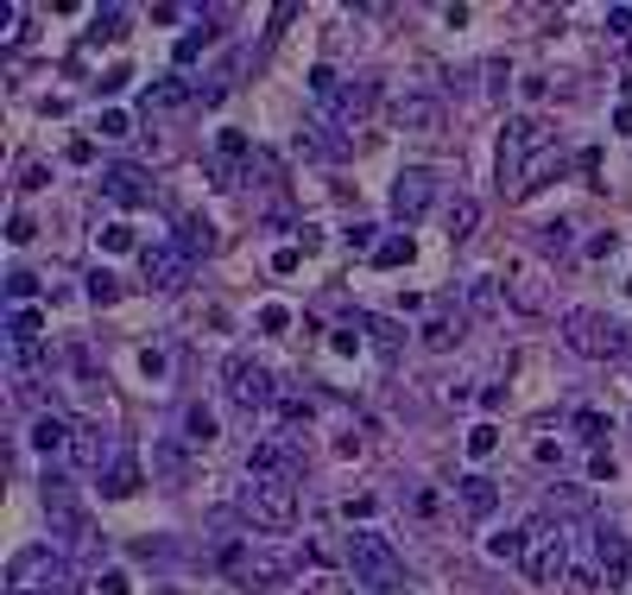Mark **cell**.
<instances>
[{
  "mask_svg": "<svg viewBox=\"0 0 632 595\" xmlns=\"http://www.w3.org/2000/svg\"><path fill=\"white\" fill-rule=\"evenodd\" d=\"M76 590V570L64 551H51V544H25L13 551V564H7V595H70Z\"/></svg>",
  "mask_w": 632,
  "mask_h": 595,
  "instance_id": "obj_1",
  "label": "cell"
},
{
  "mask_svg": "<svg viewBox=\"0 0 632 595\" xmlns=\"http://www.w3.org/2000/svg\"><path fill=\"white\" fill-rule=\"evenodd\" d=\"M241 519H247L253 532H291V526H298V482L247 475V488H241Z\"/></svg>",
  "mask_w": 632,
  "mask_h": 595,
  "instance_id": "obj_2",
  "label": "cell"
},
{
  "mask_svg": "<svg viewBox=\"0 0 632 595\" xmlns=\"http://www.w3.org/2000/svg\"><path fill=\"white\" fill-rule=\"evenodd\" d=\"M348 570H354V590L367 595H399L404 590V564L392 539H379V532H354L348 539Z\"/></svg>",
  "mask_w": 632,
  "mask_h": 595,
  "instance_id": "obj_3",
  "label": "cell"
},
{
  "mask_svg": "<svg viewBox=\"0 0 632 595\" xmlns=\"http://www.w3.org/2000/svg\"><path fill=\"white\" fill-rule=\"evenodd\" d=\"M537 153H551V128H544L537 114H512L500 133V190L506 197H519V184H525Z\"/></svg>",
  "mask_w": 632,
  "mask_h": 595,
  "instance_id": "obj_4",
  "label": "cell"
},
{
  "mask_svg": "<svg viewBox=\"0 0 632 595\" xmlns=\"http://www.w3.org/2000/svg\"><path fill=\"white\" fill-rule=\"evenodd\" d=\"M519 564H525V576L544 583V590H551V583H569V539H563V519H551V514L531 519L525 526V558H519Z\"/></svg>",
  "mask_w": 632,
  "mask_h": 595,
  "instance_id": "obj_5",
  "label": "cell"
},
{
  "mask_svg": "<svg viewBox=\"0 0 632 595\" xmlns=\"http://www.w3.org/2000/svg\"><path fill=\"white\" fill-rule=\"evenodd\" d=\"M563 342H569L576 355H588V362H613V355H627V323H613V317L581 305V311L563 317Z\"/></svg>",
  "mask_w": 632,
  "mask_h": 595,
  "instance_id": "obj_6",
  "label": "cell"
},
{
  "mask_svg": "<svg viewBox=\"0 0 632 595\" xmlns=\"http://www.w3.org/2000/svg\"><path fill=\"white\" fill-rule=\"evenodd\" d=\"M45 514H51V532H64L70 544H82V551H96V526H89V514H82V500H76V482L64 475V469H45Z\"/></svg>",
  "mask_w": 632,
  "mask_h": 595,
  "instance_id": "obj_7",
  "label": "cell"
},
{
  "mask_svg": "<svg viewBox=\"0 0 632 595\" xmlns=\"http://www.w3.org/2000/svg\"><path fill=\"white\" fill-rule=\"evenodd\" d=\"M222 381H228V399H234V406H247V412H266V406H278L273 374H266V362H253V355H228Z\"/></svg>",
  "mask_w": 632,
  "mask_h": 595,
  "instance_id": "obj_8",
  "label": "cell"
},
{
  "mask_svg": "<svg viewBox=\"0 0 632 595\" xmlns=\"http://www.w3.org/2000/svg\"><path fill=\"white\" fill-rule=\"evenodd\" d=\"M247 178H253V146H247V133L228 128L222 140H215V153H209V184H215V190H241Z\"/></svg>",
  "mask_w": 632,
  "mask_h": 595,
  "instance_id": "obj_9",
  "label": "cell"
},
{
  "mask_svg": "<svg viewBox=\"0 0 632 595\" xmlns=\"http://www.w3.org/2000/svg\"><path fill=\"white\" fill-rule=\"evenodd\" d=\"M430 203H436V172H430V165H404L399 178H392V216L411 229Z\"/></svg>",
  "mask_w": 632,
  "mask_h": 595,
  "instance_id": "obj_10",
  "label": "cell"
},
{
  "mask_svg": "<svg viewBox=\"0 0 632 595\" xmlns=\"http://www.w3.org/2000/svg\"><path fill=\"white\" fill-rule=\"evenodd\" d=\"M140 273H146L152 291H177L190 279V254L177 241H152V247H140Z\"/></svg>",
  "mask_w": 632,
  "mask_h": 595,
  "instance_id": "obj_11",
  "label": "cell"
},
{
  "mask_svg": "<svg viewBox=\"0 0 632 595\" xmlns=\"http://www.w3.org/2000/svg\"><path fill=\"white\" fill-rule=\"evenodd\" d=\"M392 128L418 133V140H443L450 114H443V102H436V96H399V102H392Z\"/></svg>",
  "mask_w": 632,
  "mask_h": 595,
  "instance_id": "obj_12",
  "label": "cell"
},
{
  "mask_svg": "<svg viewBox=\"0 0 632 595\" xmlns=\"http://www.w3.org/2000/svg\"><path fill=\"white\" fill-rule=\"evenodd\" d=\"M247 475H278V482H298L303 475V456H298V443L285 438H266V443H253V456H247Z\"/></svg>",
  "mask_w": 632,
  "mask_h": 595,
  "instance_id": "obj_13",
  "label": "cell"
},
{
  "mask_svg": "<svg viewBox=\"0 0 632 595\" xmlns=\"http://www.w3.org/2000/svg\"><path fill=\"white\" fill-rule=\"evenodd\" d=\"M7 349H13V367H38V355H45V317L38 311H13L7 317Z\"/></svg>",
  "mask_w": 632,
  "mask_h": 595,
  "instance_id": "obj_14",
  "label": "cell"
},
{
  "mask_svg": "<svg viewBox=\"0 0 632 595\" xmlns=\"http://www.w3.org/2000/svg\"><path fill=\"white\" fill-rule=\"evenodd\" d=\"M152 482H158V488H190V443L184 438L152 443Z\"/></svg>",
  "mask_w": 632,
  "mask_h": 595,
  "instance_id": "obj_15",
  "label": "cell"
},
{
  "mask_svg": "<svg viewBox=\"0 0 632 595\" xmlns=\"http://www.w3.org/2000/svg\"><path fill=\"white\" fill-rule=\"evenodd\" d=\"M595 558H601L607 590H620V583H627V570H632V539L620 532V526H601V532H595Z\"/></svg>",
  "mask_w": 632,
  "mask_h": 595,
  "instance_id": "obj_16",
  "label": "cell"
},
{
  "mask_svg": "<svg viewBox=\"0 0 632 595\" xmlns=\"http://www.w3.org/2000/svg\"><path fill=\"white\" fill-rule=\"evenodd\" d=\"M101 197H108V203H121V209H140L152 197V184H146L140 165H108V172H101Z\"/></svg>",
  "mask_w": 632,
  "mask_h": 595,
  "instance_id": "obj_17",
  "label": "cell"
},
{
  "mask_svg": "<svg viewBox=\"0 0 632 595\" xmlns=\"http://www.w3.org/2000/svg\"><path fill=\"white\" fill-rule=\"evenodd\" d=\"M140 488H146V469H140V456H133V450H121L114 463L101 469V494H108V500H133Z\"/></svg>",
  "mask_w": 632,
  "mask_h": 595,
  "instance_id": "obj_18",
  "label": "cell"
},
{
  "mask_svg": "<svg viewBox=\"0 0 632 595\" xmlns=\"http://www.w3.org/2000/svg\"><path fill=\"white\" fill-rule=\"evenodd\" d=\"M70 456H76V469H89V475H101V469L114 463L121 450L108 443V431H101V425H76V443H70Z\"/></svg>",
  "mask_w": 632,
  "mask_h": 595,
  "instance_id": "obj_19",
  "label": "cell"
},
{
  "mask_svg": "<svg viewBox=\"0 0 632 595\" xmlns=\"http://www.w3.org/2000/svg\"><path fill=\"white\" fill-rule=\"evenodd\" d=\"M76 443V425L57 412H38L32 418V450H45V456H57V450H70Z\"/></svg>",
  "mask_w": 632,
  "mask_h": 595,
  "instance_id": "obj_20",
  "label": "cell"
},
{
  "mask_svg": "<svg viewBox=\"0 0 632 595\" xmlns=\"http://www.w3.org/2000/svg\"><path fill=\"white\" fill-rule=\"evenodd\" d=\"M455 488H462V514H468V519H494V507H500V488H494L487 475H462Z\"/></svg>",
  "mask_w": 632,
  "mask_h": 595,
  "instance_id": "obj_21",
  "label": "cell"
},
{
  "mask_svg": "<svg viewBox=\"0 0 632 595\" xmlns=\"http://www.w3.org/2000/svg\"><path fill=\"white\" fill-rule=\"evenodd\" d=\"M303 146H310L317 158H348L354 153V133L329 128V121H310V128H303Z\"/></svg>",
  "mask_w": 632,
  "mask_h": 595,
  "instance_id": "obj_22",
  "label": "cell"
},
{
  "mask_svg": "<svg viewBox=\"0 0 632 595\" xmlns=\"http://www.w3.org/2000/svg\"><path fill=\"white\" fill-rule=\"evenodd\" d=\"M190 96H197V89L184 82V70H171V77H158V82L146 89V114H165V108H184Z\"/></svg>",
  "mask_w": 632,
  "mask_h": 595,
  "instance_id": "obj_23",
  "label": "cell"
},
{
  "mask_svg": "<svg viewBox=\"0 0 632 595\" xmlns=\"http://www.w3.org/2000/svg\"><path fill=\"white\" fill-rule=\"evenodd\" d=\"M506 279H512L506 291H512V305H519V311H531V317L544 311V291H537V273H531V266L512 260V266H506Z\"/></svg>",
  "mask_w": 632,
  "mask_h": 595,
  "instance_id": "obj_24",
  "label": "cell"
},
{
  "mask_svg": "<svg viewBox=\"0 0 632 595\" xmlns=\"http://www.w3.org/2000/svg\"><path fill=\"white\" fill-rule=\"evenodd\" d=\"M184 443H190V450H209V443H215V412H209V406H184Z\"/></svg>",
  "mask_w": 632,
  "mask_h": 595,
  "instance_id": "obj_25",
  "label": "cell"
},
{
  "mask_svg": "<svg viewBox=\"0 0 632 595\" xmlns=\"http://www.w3.org/2000/svg\"><path fill=\"white\" fill-rule=\"evenodd\" d=\"M475 229H480V203L475 197H455L450 203V241L462 247V241H475Z\"/></svg>",
  "mask_w": 632,
  "mask_h": 595,
  "instance_id": "obj_26",
  "label": "cell"
},
{
  "mask_svg": "<svg viewBox=\"0 0 632 595\" xmlns=\"http://www.w3.org/2000/svg\"><path fill=\"white\" fill-rule=\"evenodd\" d=\"M551 178H563V153H556V146H551V153H537V158H531V172H525V184H519V197L544 190Z\"/></svg>",
  "mask_w": 632,
  "mask_h": 595,
  "instance_id": "obj_27",
  "label": "cell"
},
{
  "mask_svg": "<svg viewBox=\"0 0 632 595\" xmlns=\"http://www.w3.org/2000/svg\"><path fill=\"white\" fill-rule=\"evenodd\" d=\"M209 20H215V13H209ZM209 20H197V32H184V38H177V70H184V64H197L202 52H209V45H215V32H209Z\"/></svg>",
  "mask_w": 632,
  "mask_h": 595,
  "instance_id": "obj_28",
  "label": "cell"
},
{
  "mask_svg": "<svg viewBox=\"0 0 632 595\" xmlns=\"http://www.w3.org/2000/svg\"><path fill=\"white\" fill-rule=\"evenodd\" d=\"M361 330H374V349H379V355H386V362H392V355H399V349H404L399 323H386V317H361Z\"/></svg>",
  "mask_w": 632,
  "mask_h": 595,
  "instance_id": "obj_29",
  "label": "cell"
},
{
  "mask_svg": "<svg viewBox=\"0 0 632 595\" xmlns=\"http://www.w3.org/2000/svg\"><path fill=\"white\" fill-rule=\"evenodd\" d=\"M177 247H184L190 260H197V254H215V229H209V222H184V229H177Z\"/></svg>",
  "mask_w": 632,
  "mask_h": 595,
  "instance_id": "obj_30",
  "label": "cell"
},
{
  "mask_svg": "<svg viewBox=\"0 0 632 595\" xmlns=\"http://www.w3.org/2000/svg\"><path fill=\"white\" fill-rule=\"evenodd\" d=\"M468 305H475L480 317H500V285H494V279H475V285H468Z\"/></svg>",
  "mask_w": 632,
  "mask_h": 595,
  "instance_id": "obj_31",
  "label": "cell"
},
{
  "mask_svg": "<svg viewBox=\"0 0 632 595\" xmlns=\"http://www.w3.org/2000/svg\"><path fill=\"white\" fill-rule=\"evenodd\" d=\"M418 337H424V349H450V342L462 337V323H450V317H430Z\"/></svg>",
  "mask_w": 632,
  "mask_h": 595,
  "instance_id": "obj_32",
  "label": "cell"
},
{
  "mask_svg": "<svg viewBox=\"0 0 632 595\" xmlns=\"http://www.w3.org/2000/svg\"><path fill=\"white\" fill-rule=\"evenodd\" d=\"M82 285H89V305H114V298H121V279H114V273H101V266Z\"/></svg>",
  "mask_w": 632,
  "mask_h": 595,
  "instance_id": "obj_33",
  "label": "cell"
},
{
  "mask_svg": "<svg viewBox=\"0 0 632 595\" xmlns=\"http://www.w3.org/2000/svg\"><path fill=\"white\" fill-rule=\"evenodd\" d=\"M418 254L411 247V234H392V241H379V254H374V266H404V260Z\"/></svg>",
  "mask_w": 632,
  "mask_h": 595,
  "instance_id": "obj_34",
  "label": "cell"
},
{
  "mask_svg": "<svg viewBox=\"0 0 632 595\" xmlns=\"http://www.w3.org/2000/svg\"><path fill=\"white\" fill-rule=\"evenodd\" d=\"M487 551H494L500 564H519V558H525V532H500V539H487Z\"/></svg>",
  "mask_w": 632,
  "mask_h": 595,
  "instance_id": "obj_35",
  "label": "cell"
},
{
  "mask_svg": "<svg viewBox=\"0 0 632 595\" xmlns=\"http://www.w3.org/2000/svg\"><path fill=\"white\" fill-rule=\"evenodd\" d=\"M569 222H544V229H537V241H544V254H569Z\"/></svg>",
  "mask_w": 632,
  "mask_h": 595,
  "instance_id": "obj_36",
  "label": "cell"
},
{
  "mask_svg": "<svg viewBox=\"0 0 632 595\" xmlns=\"http://www.w3.org/2000/svg\"><path fill=\"white\" fill-rule=\"evenodd\" d=\"M494 450H500V431H494V425H475V431H468V456H494Z\"/></svg>",
  "mask_w": 632,
  "mask_h": 595,
  "instance_id": "obj_37",
  "label": "cell"
},
{
  "mask_svg": "<svg viewBox=\"0 0 632 595\" xmlns=\"http://www.w3.org/2000/svg\"><path fill=\"white\" fill-rule=\"evenodd\" d=\"M121 26H126V7H101L96 13V38H121Z\"/></svg>",
  "mask_w": 632,
  "mask_h": 595,
  "instance_id": "obj_38",
  "label": "cell"
},
{
  "mask_svg": "<svg viewBox=\"0 0 632 595\" xmlns=\"http://www.w3.org/2000/svg\"><path fill=\"white\" fill-rule=\"evenodd\" d=\"M126 133H133V121L121 108H101V140H126Z\"/></svg>",
  "mask_w": 632,
  "mask_h": 595,
  "instance_id": "obj_39",
  "label": "cell"
},
{
  "mask_svg": "<svg viewBox=\"0 0 632 595\" xmlns=\"http://www.w3.org/2000/svg\"><path fill=\"white\" fill-rule=\"evenodd\" d=\"M101 247H108V254H126V247H133V229H126V222H108V229H101Z\"/></svg>",
  "mask_w": 632,
  "mask_h": 595,
  "instance_id": "obj_40",
  "label": "cell"
},
{
  "mask_svg": "<svg viewBox=\"0 0 632 595\" xmlns=\"http://www.w3.org/2000/svg\"><path fill=\"white\" fill-rule=\"evenodd\" d=\"M32 291H38V279H32V273H7V298H13L20 311H25V298H32Z\"/></svg>",
  "mask_w": 632,
  "mask_h": 595,
  "instance_id": "obj_41",
  "label": "cell"
},
{
  "mask_svg": "<svg viewBox=\"0 0 632 595\" xmlns=\"http://www.w3.org/2000/svg\"><path fill=\"white\" fill-rule=\"evenodd\" d=\"M374 222H354V229H348V247H354V254H379V247H374Z\"/></svg>",
  "mask_w": 632,
  "mask_h": 595,
  "instance_id": "obj_42",
  "label": "cell"
},
{
  "mask_svg": "<svg viewBox=\"0 0 632 595\" xmlns=\"http://www.w3.org/2000/svg\"><path fill=\"white\" fill-rule=\"evenodd\" d=\"M259 330H266V337L291 330V311H285V305H266V311H259Z\"/></svg>",
  "mask_w": 632,
  "mask_h": 595,
  "instance_id": "obj_43",
  "label": "cell"
},
{
  "mask_svg": "<svg viewBox=\"0 0 632 595\" xmlns=\"http://www.w3.org/2000/svg\"><path fill=\"white\" fill-rule=\"evenodd\" d=\"M32 234H38V229H32V216H25V209H20V216H13V222H7V241H13V247H25V241H32Z\"/></svg>",
  "mask_w": 632,
  "mask_h": 595,
  "instance_id": "obj_44",
  "label": "cell"
},
{
  "mask_svg": "<svg viewBox=\"0 0 632 595\" xmlns=\"http://www.w3.org/2000/svg\"><path fill=\"white\" fill-rule=\"evenodd\" d=\"M576 431H581L588 443H595V438L607 431V418H601V412H576Z\"/></svg>",
  "mask_w": 632,
  "mask_h": 595,
  "instance_id": "obj_45",
  "label": "cell"
},
{
  "mask_svg": "<svg viewBox=\"0 0 632 595\" xmlns=\"http://www.w3.org/2000/svg\"><path fill=\"white\" fill-rule=\"evenodd\" d=\"M45 178H51V172H45V165H38V158H32V165H25V172H20V190H45Z\"/></svg>",
  "mask_w": 632,
  "mask_h": 595,
  "instance_id": "obj_46",
  "label": "cell"
},
{
  "mask_svg": "<svg viewBox=\"0 0 632 595\" xmlns=\"http://www.w3.org/2000/svg\"><path fill=\"white\" fill-rule=\"evenodd\" d=\"M298 260H303V247H278V254H273V273H298Z\"/></svg>",
  "mask_w": 632,
  "mask_h": 595,
  "instance_id": "obj_47",
  "label": "cell"
},
{
  "mask_svg": "<svg viewBox=\"0 0 632 595\" xmlns=\"http://www.w3.org/2000/svg\"><path fill=\"white\" fill-rule=\"evenodd\" d=\"M96 595H126V576H121V570H108V576L96 583Z\"/></svg>",
  "mask_w": 632,
  "mask_h": 595,
  "instance_id": "obj_48",
  "label": "cell"
},
{
  "mask_svg": "<svg viewBox=\"0 0 632 595\" xmlns=\"http://www.w3.org/2000/svg\"><path fill=\"white\" fill-rule=\"evenodd\" d=\"M126 77H133L126 64H121V70H108V77H101V96H114V89H126Z\"/></svg>",
  "mask_w": 632,
  "mask_h": 595,
  "instance_id": "obj_49",
  "label": "cell"
},
{
  "mask_svg": "<svg viewBox=\"0 0 632 595\" xmlns=\"http://www.w3.org/2000/svg\"><path fill=\"white\" fill-rule=\"evenodd\" d=\"M310 595H348V590H342L335 576H317V583H310Z\"/></svg>",
  "mask_w": 632,
  "mask_h": 595,
  "instance_id": "obj_50",
  "label": "cell"
},
{
  "mask_svg": "<svg viewBox=\"0 0 632 595\" xmlns=\"http://www.w3.org/2000/svg\"><path fill=\"white\" fill-rule=\"evenodd\" d=\"M613 128H620V133H632V102H620V108H613Z\"/></svg>",
  "mask_w": 632,
  "mask_h": 595,
  "instance_id": "obj_51",
  "label": "cell"
},
{
  "mask_svg": "<svg viewBox=\"0 0 632 595\" xmlns=\"http://www.w3.org/2000/svg\"><path fill=\"white\" fill-rule=\"evenodd\" d=\"M158 595H177V590H158Z\"/></svg>",
  "mask_w": 632,
  "mask_h": 595,
  "instance_id": "obj_52",
  "label": "cell"
},
{
  "mask_svg": "<svg viewBox=\"0 0 632 595\" xmlns=\"http://www.w3.org/2000/svg\"><path fill=\"white\" fill-rule=\"evenodd\" d=\"M627 291H632V279H627Z\"/></svg>",
  "mask_w": 632,
  "mask_h": 595,
  "instance_id": "obj_53",
  "label": "cell"
},
{
  "mask_svg": "<svg viewBox=\"0 0 632 595\" xmlns=\"http://www.w3.org/2000/svg\"><path fill=\"white\" fill-rule=\"evenodd\" d=\"M627 52H632V45H627Z\"/></svg>",
  "mask_w": 632,
  "mask_h": 595,
  "instance_id": "obj_54",
  "label": "cell"
}]
</instances>
